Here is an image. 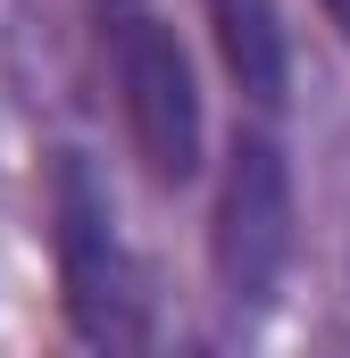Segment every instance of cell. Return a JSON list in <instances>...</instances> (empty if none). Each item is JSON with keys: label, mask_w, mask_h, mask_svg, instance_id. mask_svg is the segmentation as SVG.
I'll use <instances>...</instances> for the list:
<instances>
[{"label": "cell", "mask_w": 350, "mask_h": 358, "mask_svg": "<svg viewBox=\"0 0 350 358\" xmlns=\"http://www.w3.org/2000/svg\"><path fill=\"white\" fill-rule=\"evenodd\" d=\"M209 25H217V50H225L234 84L251 100H284V25H275V0H209Z\"/></svg>", "instance_id": "4"}, {"label": "cell", "mask_w": 350, "mask_h": 358, "mask_svg": "<svg viewBox=\"0 0 350 358\" xmlns=\"http://www.w3.org/2000/svg\"><path fill=\"white\" fill-rule=\"evenodd\" d=\"M100 50H108V76L125 100V125H134V150L159 183H183L200 167V92H192V59L175 50V34L134 8V0H108L100 8Z\"/></svg>", "instance_id": "2"}, {"label": "cell", "mask_w": 350, "mask_h": 358, "mask_svg": "<svg viewBox=\"0 0 350 358\" xmlns=\"http://www.w3.org/2000/svg\"><path fill=\"white\" fill-rule=\"evenodd\" d=\"M50 225H59V283H67L76 334L100 350H134L150 334L142 325V275H134V250L117 234V200L92 176L84 150H59V167H50Z\"/></svg>", "instance_id": "1"}, {"label": "cell", "mask_w": 350, "mask_h": 358, "mask_svg": "<svg viewBox=\"0 0 350 358\" xmlns=\"http://www.w3.org/2000/svg\"><path fill=\"white\" fill-rule=\"evenodd\" d=\"M326 17H334V25H342V42H350V0H326Z\"/></svg>", "instance_id": "5"}, {"label": "cell", "mask_w": 350, "mask_h": 358, "mask_svg": "<svg viewBox=\"0 0 350 358\" xmlns=\"http://www.w3.org/2000/svg\"><path fill=\"white\" fill-rule=\"evenodd\" d=\"M209 259H217V283L234 308H259L292 267V176L267 134H234V150H225Z\"/></svg>", "instance_id": "3"}]
</instances>
